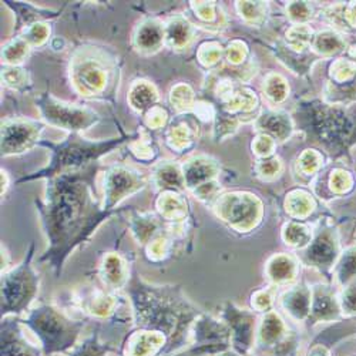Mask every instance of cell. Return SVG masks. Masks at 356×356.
<instances>
[{"label": "cell", "mask_w": 356, "mask_h": 356, "mask_svg": "<svg viewBox=\"0 0 356 356\" xmlns=\"http://www.w3.org/2000/svg\"><path fill=\"white\" fill-rule=\"evenodd\" d=\"M97 172L96 164L80 172L62 174L47 180V202L38 205L50 235V254L57 264L107 217V211L97 210L90 193Z\"/></svg>", "instance_id": "obj_1"}, {"label": "cell", "mask_w": 356, "mask_h": 356, "mask_svg": "<svg viewBox=\"0 0 356 356\" xmlns=\"http://www.w3.org/2000/svg\"><path fill=\"white\" fill-rule=\"evenodd\" d=\"M138 137L140 134H133V136L124 134L122 137H115V138L103 140V141H88L80 137L77 133H70V136L62 143L40 141L42 145L47 147L51 152L50 164L42 168L40 171L22 177L17 183L36 180V178H47V180H50V178L62 175V174L84 171L87 168L96 165V163L102 157L111 153L113 150H115V148Z\"/></svg>", "instance_id": "obj_2"}, {"label": "cell", "mask_w": 356, "mask_h": 356, "mask_svg": "<svg viewBox=\"0 0 356 356\" xmlns=\"http://www.w3.org/2000/svg\"><path fill=\"white\" fill-rule=\"evenodd\" d=\"M115 57L95 46L79 47L72 58L70 76L76 92L83 97L108 99L114 96L115 77L118 79Z\"/></svg>", "instance_id": "obj_3"}, {"label": "cell", "mask_w": 356, "mask_h": 356, "mask_svg": "<svg viewBox=\"0 0 356 356\" xmlns=\"http://www.w3.org/2000/svg\"><path fill=\"white\" fill-rule=\"evenodd\" d=\"M36 106L49 126L63 129L70 133L79 134L100 122V115L95 110L60 102L49 93L36 97Z\"/></svg>", "instance_id": "obj_4"}, {"label": "cell", "mask_w": 356, "mask_h": 356, "mask_svg": "<svg viewBox=\"0 0 356 356\" xmlns=\"http://www.w3.org/2000/svg\"><path fill=\"white\" fill-rule=\"evenodd\" d=\"M44 124L31 118H5L2 120V156H15L40 144Z\"/></svg>", "instance_id": "obj_5"}, {"label": "cell", "mask_w": 356, "mask_h": 356, "mask_svg": "<svg viewBox=\"0 0 356 356\" xmlns=\"http://www.w3.org/2000/svg\"><path fill=\"white\" fill-rule=\"evenodd\" d=\"M31 257L17 270L6 275L2 281V298L5 312L19 311L32 301L38 286V278L31 268Z\"/></svg>", "instance_id": "obj_6"}, {"label": "cell", "mask_w": 356, "mask_h": 356, "mask_svg": "<svg viewBox=\"0 0 356 356\" xmlns=\"http://www.w3.org/2000/svg\"><path fill=\"white\" fill-rule=\"evenodd\" d=\"M145 183V177L137 170L120 164L108 167L107 171H104V194L107 210H111L126 195L141 190Z\"/></svg>", "instance_id": "obj_7"}, {"label": "cell", "mask_w": 356, "mask_h": 356, "mask_svg": "<svg viewBox=\"0 0 356 356\" xmlns=\"http://www.w3.org/2000/svg\"><path fill=\"white\" fill-rule=\"evenodd\" d=\"M133 42L141 53H156L165 42V29L160 22L147 19L137 26Z\"/></svg>", "instance_id": "obj_8"}, {"label": "cell", "mask_w": 356, "mask_h": 356, "mask_svg": "<svg viewBox=\"0 0 356 356\" xmlns=\"http://www.w3.org/2000/svg\"><path fill=\"white\" fill-rule=\"evenodd\" d=\"M216 170L211 163L209 161H202L201 159H194L187 161L183 165V174H184V180L188 187H195V186H202V183L209 181L210 178L214 175Z\"/></svg>", "instance_id": "obj_9"}, {"label": "cell", "mask_w": 356, "mask_h": 356, "mask_svg": "<svg viewBox=\"0 0 356 356\" xmlns=\"http://www.w3.org/2000/svg\"><path fill=\"white\" fill-rule=\"evenodd\" d=\"M164 29H165V43L171 49L180 50L184 46H187V43L191 39V27L188 22L184 20L183 17L171 19Z\"/></svg>", "instance_id": "obj_10"}, {"label": "cell", "mask_w": 356, "mask_h": 356, "mask_svg": "<svg viewBox=\"0 0 356 356\" xmlns=\"http://www.w3.org/2000/svg\"><path fill=\"white\" fill-rule=\"evenodd\" d=\"M157 99L159 96H157L156 87L148 81H136V84L131 87L130 103L133 108L138 111H144L147 108L153 107Z\"/></svg>", "instance_id": "obj_11"}, {"label": "cell", "mask_w": 356, "mask_h": 356, "mask_svg": "<svg viewBox=\"0 0 356 356\" xmlns=\"http://www.w3.org/2000/svg\"><path fill=\"white\" fill-rule=\"evenodd\" d=\"M284 307L293 318L302 319L309 314L311 295L304 289H293L285 295Z\"/></svg>", "instance_id": "obj_12"}, {"label": "cell", "mask_w": 356, "mask_h": 356, "mask_svg": "<svg viewBox=\"0 0 356 356\" xmlns=\"http://www.w3.org/2000/svg\"><path fill=\"white\" fill-rule=\"evenodd\" d=\"M156 181L161 186V187H170V188H183V186L186 184L184 180V174L180 170V167L172 164V163H161L156 172Z\"/></svg>", "instance_id": "obj_13"}, {"label": "cell", "mask_w": 356, "mask_h": 356, "mask_svg": "<svg viewBox=\"0 0 356 356\" xmlns=\"http://www.w3.org/2000/svg\"><path fill=\"white\" fill-rule=\"evenodd\" d=\"M29 50H31V44L26 42L24 38H13L3 46L2 58L5 63H9L10 66H17L29 56Z\"/></svg>", "instance_id": "obj_14"}, {"label": "cell", "mask_w": 356, "mask_h": 356, "mask_svg": "<svg viewBox=\"0 0 356 356\" xmlns=\"http://www.w3.org/2000/svg\"><path fill=\"white\" fill-rule=\"evenodd\" d=\"M270 278L275 282H286L291 281L295 275V264L289 257L278 255L274 257L268 266Z\"/></svg>", "instance_id": "obj_15"}, {"label": "cell", "mask_w": 356, "mask_h": 356, "mask_svg": "<svg viewBox=\"0 0 356 356\" xmlns=\"http://www.w3.org/2000/svg\"><path fill=\"white\" fill-rule=\"evenodd\" d=\"M335 247L332 244V240L326 238V236H319V238L309 247L308 257L312 262L318 265H325L332 261L335 257Z\"/></svg>", "instance_id": "obj_16"}, {"label": "cell", "mask_w": 356, "mask_h": 356, "mask_svg": "<svg viewBox=\"0 0 356 356\" xmlns=\"http://www.w3.org/2000/svg\"><path fill=\"white\" fill-rule=\"evenodd\" d=\"M285 117L286 115L281 113L266 114L261 118V127H264V130L266 129L281 141H284V138L289 136V120H286Z\"/></svg>", "instance_id": "obj_17"}, {"label": "cell", "mask_w": 356, "mask_h": 356, "mask_svg": "<svg viewBox=\"0 0 356 356\" xmlns=\"http://www.w3.org/2000/svg\"><path fill=\"white\" fill-rule=\"evenodd\" d=\"M2 80L6 86L15 88V90H22L29 83V77L24 69L19 66H3L2 67Z\"/></svg>", "instance_id": "obj_18"}, {"label": "cell", "mask_w": 356, "mask_h": 356, "mask_svg": "<svg viewBox=\"0 0 356 356\" xmlns=\"http://www.w3.org/2000/svg\"><path fill=\"white\" fill-rule=\"evenodd\" d=\"M312 311L315 315H318L319 318H331L335 315V312L338 311V305L334 301V298L328 293H316L314 296V301L311 302Z\"/></svg>", "instance_id": "obj_19"}, {"label": "cell", "mask_w": 356, "mask_h": 356, "mask_svg": "<svg viewBox=\"0 0 356 356\" xmlns=\"http://www.w3.org/2000/svg\"><path fill=\"white\" fill-rule=\"evenodd\" d=\"M284 332L282 321L275 315L270 314L264 319L262 330H261V338L264 342H274L277 341Z\"/></svg>", "instance_id": "obj_20"}, {"label": "cell", "mask_w": 356, "mask_h": 356, "mask_svg": "<svg viewBox=\"0 0 356 356\" xmlns=\"http://www.w3.org/2000/svg\"><path fill=\"white\" fill-rule=\"evenodd\" d=\"M49 33H50V29L47 27L46 23H36V24L29 26L24 36L22 38H24L29 44L36 47V46H42L47 40Z\"/></svg>", "instance_id": "obj_21"}, {"label": "cell", "mask_w": 356, "mask_h": 356, "mask_svg": "<svg viewBox=\"0 0 356 356\" xmlns=\"http://www.w3.org/2000/svg\"><path fill=\"white\" fill-rule=\"evenodd\" d=\"M284 234H285V240L288 241L286 244H291V245H302V244H307V241L309 240L308 229L301 224H289Z\"/></svg>", "instance_id": "obj_22"}, {"label": "cell", "mask_w": 356, "mask_h": 356, "mask_svg": "<svg viewBox=\"0 0 356 356\" xmlns=\"http://www.w3.org/2000/svg\"><path fill=\"white\" fill-rule=\"evenodd\" d=\"M356 274V251H349L348 255L343 258L339 278L342 281H349Z\"/></svg>", "instance_id": "obj_23"}, {"label": "cell", "mask_w": 356, "mask_h": 356, "mask_svg": "<svg viewBox=\"0 0 356 356\" xmlns=\"http://www.w3.org/2000/svg\"><path fill=\"white\" fill-rule=\"evenodd\" d=\"M342 309L348 314H356V285L348 286L342 295Z\"/></svg>", "instance_id": "obj_24"}, {"label": "cell", "mask_w": 356, "mask_h": 356, "mask_svg": "<svg viewBox=\"0 0 356 356\" xmlns=\"http://www.w3.org/2000/svg\"><path fill=\"white\" fill-rule=\"evenodd\" d=\"M255 298H258V300H255V307L258 309H265L271 305V296L266 292H258L255 295Z\"/></svg>", "instance_id": "obj_25"}, {"label": "cell", "mask_w": 356, "mask_h": 356, "mask_svg": "<svg viewBox=\"0 0 356 356\" xmlns=\"http://www.w3.org/2000/svg\"><path fill=\"white\" fill-rule=\"evenodd\" d=\"M309 356H330V352H328V349L323 348V346H316V348L312 349Z\"/></svg>", "instance_id": "obj_26"}]
</instances>
